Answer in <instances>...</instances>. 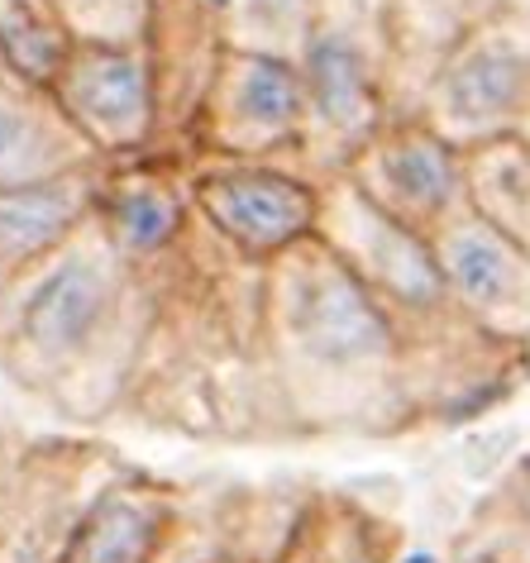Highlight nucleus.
Here are the masks:
<instances>
[{
	"label": "nucleus",
	"mask_w": 530,
	"mask_h": 563,
	"mask_svg": "<svg viewBox=\"0 0 530 563\" xmlns=\"http://www.w3.org/2000/svg\"><path fill=\"white\" fill-rule=\"evenodd\" d=\"M263 354L291 434H401L430 420L421 344L320 234L263 267Z\"/></svg>",
	"instance_id": "nucleus-1"
},
{
	"label": "nucleus",
	"mask_w": 530,
	"mask_h": 563,
	"mask_svg": "<svg viewBox=\"0 0 530 563\" xmlns=\"http://www.w3.org/2000/svg\"><path fill=\"white\" fill-rule=\"evenodd\" d=\"M153 291V325L124 406L230 430V416H287L263 354V263L230 249L197 220L158 263L139 273Z\"/></svg>",
	"instance_id": "nucleus-2"
},
{
	"label": "nucleus",
	"mask_w": 530,
	"mask_h": 563,
	"mask_svg": "<svg viewBox=\"0 0 530 563\" xmlns=\"http://www.w3.org/2000/svg\"><path fill=\"white\" fill-rule=\"evenodd\" d=\"M148 325V282L91 216L0 306V373L53 411L96 420L130 401Z\"/></svg>",
	"instance_id": "nucleus-3"
},
{
	"label": "nucleus",
	"mask_w": 530,
	"mask_h": 563,
	"mask_svg": "<svg viewBox=\"0 0 530 563\" xmlns=\"http://www.w3.org/2000/svg\"><path fill=\"white\" fill-rule=\"evenodd\" d=\"M393 0H320L316 24L297 53L306 81L301 173L325 181L393 120Z\"/></svg>",
	"instance_id": "nucleus-4"
},
{
	"label": "nucleus",
	"mask_w": 530,
	"mask_h": 563,
	"mask_svg": "<svg viewBox=\"0 0 530 563\" xmlns=\"http://www.w3.org/2000/svg\"><path fill=\"white\" fill-rule=\"evenodd\" d=\"M411 115L459 148L511 139L530 120V0H507L444 53Z\"/></svg>",
	"instance_id": "nucleus-5"
},
{
	"label": "nucleus",
	"mask_w": 530,
	"mask_h": 563,
	"mask_svg": "<svg viewBox=\"0 0 530 563\" xmlns=\"http://www.w3.org/2000/svg\"><path fill=\"white\" fill-rule=\"evenodd\" d=\"M306 81L297 58L230 48L216 67L187 139L191 158H240V163H287L301 167L306 153Z\"/></svg>",
	"instance_id": "nucleus-6"
},
{
	"label": "nucleus",
	"mask_w": 530,
	"mask_h": 563,
	"mask_svg": "<svg viewBox=\"0 0 530 563\" xmlns=\"http://www.w3.org/2000/svg\"><path fill=\"white\" fill-rule=\"evenodd\" d=\"M191 201L201 220L268 267L287 249L306 244L320 224V181L287 163H240V158H191Z\"/></svg>",
	"instance_id": "nucleus-7"
},
{
	"label": "nucleus",
	"mask_w": 530,
	"mask_h": 563,
	"mask_svg": "<svg viewBox=\"0 0 530 563\" xmlns=\"http://www.w3.org/2000/svg\"><path fill=\"white\" fill-rule=\"evenodd\" d=\"M344 177L426 239L468 210V153L435 134L421 115H393L344 163Z\"/></svg>",
	"instance_id": "nucleus-8"
},
{
	"label": "nucleus",
	"mask_w": 530,
	"mask_h": 563,
	"mask_svg": "<svg viewBox=\"0 0 530 563\" xmlns=\"http://www.w3.org/2000/svg\"><path fill=\"white\" fill-rule=\"evenodd\" d=\"M48 96L106 163L148 158L158 144V81L148 48L77 44Z\"/></svg>",
	"instance_id": "nucleus-9"
},
{
	"label": "nucleus",
	"mask_w": 530,
	"mask_h": 563,
	"mask_svg": "<svg viewBox=\"0 0 530 563\" xmlns=\"http://www.w3.org/2000/svg\"><path fill=\"white\" fill-rule=\"evenodd\" d=\"M144 48L158 81V144L148 158L187 163L197 110L230 53L225 0H153Z\"/></svg>",
	"instance_id": "nucleus-10"
},
{
	"label": "nucleus",
	"mask_w": 530,
	"mask_h": 563,
	"mask_svg": "<svg viewBox=\"0 0 530 563\" xmlns=\"http://www.w3.org/2000/svg\"><path fill=\"white\" fill-rule=\"evenodd\" d=\"M430 244L440 253L459 311L493 340L530 349V249L501 234L473 206L444 224Z\"/></svg>",
	"instance_id": "nucleus-11"
},
{
	"label": "nucleus",
	"mask_w": 530,
	"mask_h": 563,
	"mask_svg": "<svg viewBox=\"0 0 530 563\" xmlns=\"http://www.w3.org/2000/svg\"><path fill=\"white\" fill-rule=\"evenodd\" d=\"M96 220H101L110 244H115L139 273L153 267L167 249H177V239L197 220L187 163H173V158L110 163L101 196H96Z\"/></svg>",
	"instance_id": "nucleus-12"
},
{
	"label": "nucleus",
	"mask_w": 530,
	"mask_h": 563,
	"mask_svg": "<svg viewBox=\"0 0 530 563\" xmlns=\"http://www.w3.org/2000/svg\"><path fill=\"white\" fill-rule=\"evenodd\" d=\"M106 167L110 163H91L48 181L0 187V306L34 263H44L63 239H73L96 216Z\"/></svg>",
	"instance_id": "nucleus-13"
},
{
	"label": "nucleus",
	"mask_w": 530,
	"mask_h": 563,
	"mask_svg": "<svg viewBox=\"0 0 530 563\" xmlns=\"http://www.w3.org/2000/svg\"><path fill=\"white\" fill-rule=\"evenodd\" d=\"M106 163L81 139L48 91L20 81L0 58V187L48 181L77 167Z\"/></svg>",
	"instance_id": "nucleus-14"
},
{
	"label": "nucleus",
	"mask_w": 530,
	"mask_h": 563,
	"mask_svg": "<svg viewBox=\"0 0 530 563\" xmlns=\"http://www.w3.org/2000/svg\"><path fill=\"white\" fill-rule=\"evenodd\" d=\"M507 0H393V115H411L440 58Z\"/></svg>",
	"instance_id": "nucleus-15"
},
{
	"label": "nucleus",
	"mask_w": 530,
	"mask_h": 563,
	"mask_svg": "<svg viewBox=\"0 0 530 563\" xmlns=\"http://www.w3.org/2000/svg\"><path fill=\"white\" fill-rule=\"evenodd\" d=\"M167 526H173L167 492L148 483H110L81 516L58 563H153Z\"/></svg>",
	"instance_id": "nucleus-16"
},
{
	"label": "nucleus",
	"mask_w": 530,
	"mask_h": 563,
	"mask_svg": "<svg viewBox=\"0 0 530 563\" xmlns=\"http://www.w3.org/2000/svg\"><path fill=\"white\" fill-rule=\"evenodd\" d=\"M387 549L378 520H368L358 506L340 497H316L291 520L287 544L277 563H387Z\"/></svg>",
	"instance_id": "nucleus-17"
},
{
	"label": "nucleus",
	"mask_w": 530,
	"mask_h": 563,
	"mask_svg": "<svg viewBox=\"0 0 530 563\" xmlns=\"http://www.w3.org/2000/svg\"><path fill=\"white\" fill-rule=\"evenodd\" d=\"M468 206L530 249V144L521 134L468 148Z\"/></svg>",
	"instance_id": "nucleus-18"
},
{
	"label": "nucleus",
	"mask_w": 530,
	"mask_h": 563,
	"mask_svg": "<svg viewBox=\"0 0 530 563\" xmlns=\"http://www.w3.org/2000/svg\"><path fill=\"white\" fill-rule=\"evenodd\" d=\"M77 38L53 0H0V58L20 81L53 91Z\"/></svg>",
	"instance_id": "nucleus-19"
},
{
	"label": "nucleus",
	"mask_w": 530,
	"mask_h": 563,
	"mask_svg": "<svg viewBox=\"0 0 530 563\" xmlns=\"http://www.w3.org/2000/svg\"><path fill=\"white\" fill-rule=\"evenodd\" d=\"M450 563H530V473L526 463L497 487L459 540Z\"/></svg>",
	"instance_id": "nucleus-20"
},
{
	"label": "nucleus",
	"mask_w": 530,
	"mask_h": 563,
	"mask_svg": "<svg viewBox=\"0 0 530 563\" xmlns=\"http://www.w3.org/2000/svg\"><path fill=\"white\" fill-rule=\"evenodd\" d=\"M316 10H320V0H225L230 48L297 58L316 24Z\"/></svg>",
	"instance_id": "nucleus-21"
},
{
	"label": "nucleus",
	"mask_w": 530,
	"mask_h": 563,
	"mask_svg": "<svg viewBox=\"0 0 530 563\" xmlns=\"http://www.w3.org/2000/svg\"><path fill=\"white\" fill-rule=\"evenodd\" d=\"M77 44L144 48L153 0H53Z\"/></svg>",
	"instance_id": "nucleus-22"
},
{
	"label": "nucleus",
	"mask_w": 530,
	"mask_h": 563,
	"mask_svg": "<svg viewBox=\"0 0 530 563\" xmlns=\"http://www.w3.org/2000/svg\"><path fill=\"white\" fill-rule=\"evenodd\" d=\"M197 563H254V559H240V554H211V559H197Z\"/></svg>",
	"instance_id": "nucleus-23"
},
{
	"label": "nucleus",
	"mask_w": 530,
	"mask_h": 563,
	"mask_svg": "<svg viewBox=\"0 0 530 563\" xmlns=\"http://www.w3.org/2000/svg\"><path fill=\"white\" fill-rule=\"evenodd\" d=\"M5 449H10V444L0 440V497H5V463H10V459H5Z\"/></svg>",
	"instance_id": "nucleus-24"
},
{
	"label": "nucleus",
	"mask_w": 530,
	"mask_h": 563,
	"mask_svg": "<svg viewBox=\"0 0 530 563\" xmlns=\"http://www.w3.org/2000/svg\"><path fill=\"white\" fill-rule=\"evenodd\" d=\"M521 139H526V144H530V120H526V130H521Z\"/></svg>",
	"instance_id": "nucleus-25"
},
{
	"label": "nucleus",
	"mask_w": 530,
	"mask_h": 563,
	"mask_svg": "<svg viewBox=\"0 0 530 563\" xmlns=\"http://www.w3.org/2000/svg\"><path fill=\"white\" fill-rule=\"evenodd\" d=\"M526 377H530V349H526Z\"/></svg>",
	"instance_id": "nucleus-26"
},
{
	"label": "nucleus",
	"mask_w": 530,
	"mask_h": 563,
	"mask_svg": "<svg viewBox=\"0 0 530 563\" xmlns=\"http://www.w3.org/2000/svg\"><path fill=\"white\" fill-rule=\"evenodd\" d=\"M521 463H526V473H530V454H526V459H521Z\"/></svg>",
	"instance_id": "nucleus-27"
}]
</instances>
